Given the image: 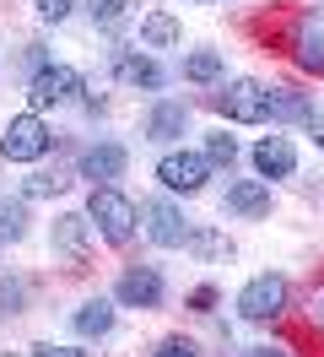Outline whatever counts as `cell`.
I'll return each mask as SVG.
<instances>
[{"mask_svg": "<svg viewBox=\"0 0 324 357\" xmlns=\"http://www.w3.org/2000/svg\"><path fill=\"white\" fill-rule=\"evenodd\" d=\"M22 66H27L33 76H38V70L49 66V49H43V44H27V49H22Z\"/></svg>", "mask_w": 324, "mask_h": 357, "instance_id": "cell-29", "label": "cell"}, {"mask_svg": "<svg viewBox=\"0 0 324 357\" xmlns=\"http://www.w3.org/2000/svg\"><path fill=\"white\" fill-rule=\"evenodd\" d=\"M184 249H190L194 260H211V266H227V260H233V238H227L222 227H194Z\"/></svg>", "mask_w": 324, "mask_h": 357, "instance_id": "cell-19", "label": "cell"}, {"mask_svg": "<svg viewBox=\"0 0 324 357\" xmlns=\"http://www.w3.org/2000/svg\"><path fill=\"white\" fill-rule=\"evenodd\" d=\"M141 130L146 141H178V135L190 130V103H178V98H157L141 119Z\"/></svg>", "mask_w": 324, "mask_h": 357, "instance_id": "cell-14", "label": "cell"}, {"mask_svg": "<svg viewBox=\"0 0 324 357\" xmlns=\"http://www.w3.org/2000/svg\"><path fill=\"white\" fill-rule=\"evenodd\" d=\"M70 331L82 335V341H103V335H114V303H108V298H86L82 309L70 314Z\"/></svg>", "mask_w": 324, "mask_h": 357, "instance_id": "cell-16", "label": "cell"}, {"mask_svg": "<svg viewBox=\"0 0 324 357\" xmlns=\"http://www.w3.org/2000/svg\"><path fill=\"white\" fill-rule=\"evenodd\" d=\"M0 244H6V238H0Z\"/></svg>", "mask_w": 324, "mask_h": 357, "instance_id": "cell-35", "label": "cell"}, {"mask_svg": "<svg viewBox=\"0 0 324 357\" xmlns=\"http://www.w3.org/2000/svg\"><path fill=\"white\" fill-rule=\"evenodd\" d=\"M184 44V22L173 11H146L141 17V49H178Z\"/></svg>", "mask_w": 324, "mask_h": 357, "instance_id": "cell-17", "label": "cell"}, {"mask_svg": "<svg viewBox=\"0 0 324 357\" xmlns=\"http://www.w3.org/2000/svg\"><path fill=\"white\" fill-rule=\"evenodd\" d=\"M27 357H86V352H82V347H60V341H38Z\"/></svg>", "mask_w": 324, "mask_h": 357, "instance_id": "cell-27", "label": "cell"}, {"mask_svg": "<svg viewBox=\"0 0 324 357\" xmlns=\"http://www.w3.org/2000/svg\"><path fill=\"white\" fill-rule=\"evenodd\" d=\"M60 190H70V178H65V174H33V178H22V201H49V195H60Z\"/></svg>", "mask_w": 324, "mask_h": 357, "instance_id": "cell-23", "label": "cell"}, {"mask_svg": "<svg viewBox=\"0 0 324 357\" xmlns=\"http://www.w3.org/2000/svg\"><path fill=\"white\" fill-rule=\"evenodd\" d=\"M314 325H324V292L314 298Z\"/></svg>", "mask_w": 324, "mask_h": 357, "instance_id": "cell-32", "label": "cell"}, {"mask_svg": "<svg viewBox=\"0 0 324 357\" xmlns=\"http://www.w3.org/2000/svg\"><path fill=\"white\" fill-rule=\"evenodd\" d=\"M0 357H11V352H0Z\"/></svg>", "mask_w": 324, "mask_h": 357, "instance_id": "cell-34", "label": "cell"}, {"mask_svg": "<svg viewBox=\"0 0 324 357\" xmlns=\"http://www.w3.org/2000/svg\"><path fill=\"white\" fill-rule=\"evenodd\" d=\"M249 162H254V174L265 178V184H276V178L298 174V146H292L286 135H259L254 152H249Z\"/></svg>", "mask_w": 324, "mask_h": 357, "instance_id": "cell-12", "label": "cell"}, {"mask_svg": "<svg viewBox=\"0 0 324 357\" xmlns=\"http://www.w3.org/2000/svg\"><path fill=\"white\" fill-rule=\"evenodd\" d=\"M222 211H233V217H270V184L265 178H233L227 184V195H222Z\"/></svg>", "mask_w": 324, "mask_h": 357, "instance_id": "cell-15", "label": "cell"}, {"mask_svg": "<svg viewBox=\"0 0 324 357\" xmlns=\"http://www.w3.org/2000/svg\"><path fill=\"white\" fill-rule=\"evenodd\" d=\"M292 60L302 70L324 76V6H314V11L298 17V27H292Z\"/></svg>", "mask_w": 324, "mask_h": 357, "instance_id": "cell-11", "label": "cell"}, {"mask_svg": "<svg viewBox=\"0 0 324 357\" xmlns=\"http://www.w3.org/2000/svg\"><path fill=\"white\" fill-rule=\"evenodd\" d=\"M308 114H314V103L302 98V92H292V87H270V119H281V125H308Z\"/></svg>", "mask_w": 324, "mask_h": 357, "instance_id": "cell-20", "label": "cell"}, {"mask_svg": "<svg viewBox=\"0 0 324 357\" xmlns=\"http://www.w3.org/2000/svg\"><path fill=\"white\" fill-rule=\"evenodd\" d=\"M49 146H54V130L43 125V114H11L6 119V130H0V157L6 162H38V157H49Z\"/></svg>", "mask_w": 324, "mask_h": 357, "instance_id": "cell-3", "label": "cell"}, {"mask_svg": "<svg viewBox=\"0 0 324 357\" xmlns=\"http://www.w3.org/2000/svg\"><path fill=\"white\" fill-rule=\"evenodd\" d=\"M216 298H222L216 287H194V292H190V309H194V314H211V309H216Z\"/></svg>", "mask_w": 324, "mask_h": 357, "instance_id": "cell-28", "label": "cell"}, {"mask_svg": "<svg viewBox=\"0 0 324 357\" xmlns=\"http://www.w3.org/2000/svg\"><path fill=\"white\" fill-rule=\"evenodd\" d=\"M308 135H314V146H324V114L319 109L308 114Z\"/></svg>", "mask_w": 324, "mask_h": 357, "instance_id": "cell-30", "label": "cell"}, {"mask_svg": "<svg viewBox=\"0 0 324 357\" xmlns=\"http://www.w3.org/2000/svg\"><path fill=\"white\" fill-rule=\"evenodd\" d=\"M216 109L227 125H270V87L259 76H238L216 92Z\"/></svg>", "mask_w": 324, "mask_h": 357, "instance_id": "cell-2", "label": "cell"}, {"mask_svg": "<svg viewBox=\"0 0 324 357\" xmlns=\"http://www.w3.org/2000/svg\"><path fill=\"white\" fill-rule=\"evenodd\" d=\"M286 298H292L286 276L259 271V276H249V282H243V292H238V314H243L249 325H270V319H281V314H286Z\"/></svg>", "mask_w": 324, "mask_h": 357, "instance_id": "cell-4", "label": "cell"}, {"mask_svg": "<svg viewBox=\"0 0 324 357\" xmlns=\"http://www.w3.org/2000/svg\"><path fill=\"white\" fill-rule=\"evenodd\" d=\"M33 11H38V22H65L76 11V0H33Z\"/></svg>", "mask_w": 324, "mask_h": 357, "instance_id": "cell-26", "label": "cell"}, {"mask_svg": "<svg viewBox=\"0 0 324 357\" xmlns=\"http://www.w3.org/2000/svg\"><path fill=\"white\" fill-rule=\"evenodd\" d=\"M222 70H227V54H222V49H190V54H184V82H194V87L222 82Z\"/></svg>", "mask_w": 324, "mask_h": 357, "instance_id": "cell-18", "label": "cell"}, {"mask_svg": "<svg viewBox=\"0 0 324 357\" xmlns=\"http://www.w3.org/2000/svg\"><path fill=\"white\" fill-rule=\"evenodd\" d=\"M27 233V211L22 201H0V238H22Z\"/></svg>", "mask_w": 324, "mask_h": 357, "instance_id": "cell-24", "label": "cell"}, {"mask_svg": "<svg viewBox=\"0 0 324 357\" xmlns=\"http://www.w3.org/2000/svg\"><path fill=\"white\" fill-rule=\"evenodd\" d=\"M157 357H200V347H194L190 335H162V341H157Z\"/></svg>", "mask_w": 324, "mask_h": 357, "instance_id": "cell-25", "label": "cell"}, {"mask_svg": "<svg viewBox=\"0 0 324 357\" xmlns=\"http://www.w3.org/2000/svg\"><path fill=\"white\" fill-rule=\"evenodd\" d=\"M178 6H216V0H178Z\"/></svg>", "mask_w": 324, "mask_h": 357, "instance_id": "cell-33", "label": "cell"}, {"mask_svg": "<svg viewBox=\"0 0 324 357\" xmlns=\"http://www.w3.org/2000/svg\"><path fill=\"white\" fill-rule=\"evenodd\" d=\"M243 357H292V352H281V347H249Z\"/></svg>", "mask_w": 324, "mask_h": 357, "instance_id": "cell-31", "label": "cell"}, {"mask_svg": "<svg viewBox=\"0 0 324 357\" xmlns=\"http://www.w3.org/2000/svg\"><path fill=\"white\" fill-rule=\"evenodd\" d=\"M211 162L206 152H184V146H173V152L157 157V184L168 190V195H194V190H206L211 184Z\"/></svg>", "mask_w": 324, "mask_h": 357, "instance_id": "cell-6", "label": "cell"}, {"mask_svg": "<svg viewBox=\"0 0 324 357\" xmlns=\"http://www.w3.org/2000/svg\"><path fill=\"white\" fill-rule=\"evenodd\" d=\"M200 152H206V162H211V168H227V174H233V162H238V141H233L227 130H211Z\"/></svg>", "mask_w": 324, "mask_h": 357, "instance_id": "cell-22", "label": "cell"}, {"mask_svg": "<svg viewBox=\"0 0 324 357\" xmlns=\"http://www.w3.org/2000/svg\"><path fill=\"white\" fill-rule=\"evenodd\" d=\"M86 217H92V227H98V238H103V244H114V249H125L130 238H135V227H141L135 201H125L114 184H98V190H92Z\"/></svg>", "mask_w": 324, "mask_h": 357, "instance_id": "cell-1", "label": "cell"}, {"mask_svg": "<svg viewBox=\"0 0 324 357\" xmlns=\"http://www.w3.org/2000/svg\"><path fill=\"white\" fill-rule=\"evenodd\" d=\"M108 66H114V76H119L125 87H135V92H162L168 87V70L157 66V60H146L141 49H114Z\"/></svg>", "mask_w": 324, "mask_h": 357, "instance_id": "cell-10", "label": "cell"}, {"mask_svg": "<svg viewBox=\"0 0 324 357\" xmlns=\"http://www.w3.org/2000/svg\"><path fill=\"white\" fill-rule=\"evenodd\" d=\"M82 92H86L82 70H76V66H60V60H49L38 76H27V103H33V114L65 109V103H76Z\"/></svg>", "mask_w": 324, "mask_h": 357, "instance_id": "cell-5", "label": "cell"}, {"mask_svg": "<svg viewBox=\"0 0 324 357\" xmlns=\"http://www.w3.org/2000/svg\"><path fill=\"white\" fill-rule=\"evenodd\" d=\"M141 217H146V238H151L157 249H184V244H190V233H194L190 217H184L168 195L146 201V206H141Z\"/></svg>", "mask_w": 324, "mask_h": 357, "instance_id": "cell-8", "label": "cell"}, {"mask_svg": "<svg viewBox=\"0 0 324 357\" xmlns=\"http://www.w3.org/2000/svg\"><path fill=\"white\" fill-rule=\"evenodd\" d=\"M92 233H98V227H92L86 211H65V217H54V238H49V244H54V255H65L70 266H86Z\"/></svg>", "mask_w": 324, "mask_h": 357, "instance_id": "cell-13", "label": "cell"}, {"mask_svg": "<svg viewBox=\"0 0 324 357\" xmlns=\"http://www.w3.org/2000/svg\"><path fill=\"white\" fill-rule=\"evenodd\" d=\"M86 17L103 27V33H119L130 22V0H86Z\"/></svg>", "mask_w": 324, "mask_h": 357, "instance_id": "cell-21", "label": "cell"}, {"mask_svg": "<svg viewBox=\"0 0 324 357\" xmlns=\"http://www.w3.org/2000/svg\"><path fill=\"white\" fill-rule=\"evenodd\" d=\"M162 271L157 266H125L119 271V282H114V303L119 309H141V314H151V309H162Z\"/></svg>", "mask_w": 324, "mask_h": 357, "instance_id": "cell-7", "label": "cell"}, {"mask_svg": "<svg viewBox=\"0 0 324 357\" xmlns=\"http://www.w3.org/2000/svg\"><path fill=\"white\" fill-rule=\"evenodd\" d=\"M130 168V152L119 146V141H98V146H86L82 162H76V178H86L92 190L98 184H114V178H125Z\"/></svg>", "mask_w": 324, "mask_h": 357, "instance_id": "cell-9", "label": "cell"}]
</instances>
